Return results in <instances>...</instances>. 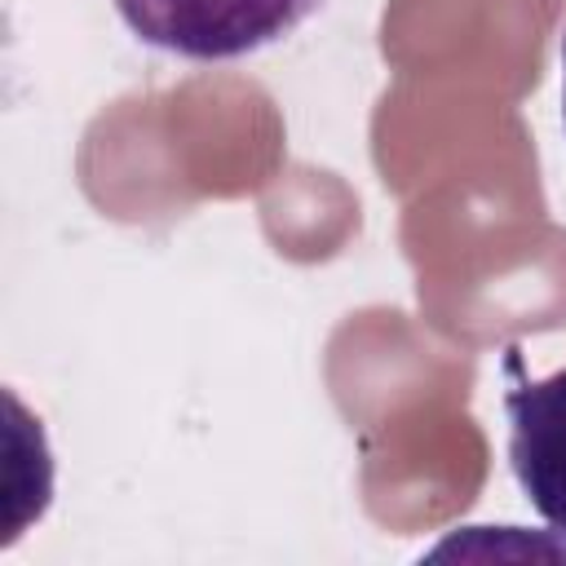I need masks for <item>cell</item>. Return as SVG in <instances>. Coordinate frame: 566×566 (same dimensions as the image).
<instances>
[{"mask_svg":"<svg viewBox=\"0 0 566 566\" xmlns=\"http://www.w3.org/2000/svg\"><path fill=\"white\" fill-rule=\"evenodd\" d=\"M323 0H115L124 27L190 62H230L292 35Z\"/></svg>","mask_w":566,"mask_h":566,"instance_id":"6da1fadb","label":"cell"},{"mask_svg":"<svg viewBox=\"0 0 566 566\" xmlns=\"http://www.w3.org/2000/svg\"><path fill=\"white\" fill-rule=\"evenodd\" d=\"M509 464L531 509L566 539V367L509 389Z\"/></svg>","mask_w":566,"mask_h":566,"instance_id":"7a4b0ae2","label":"cell"},{"mask_svg":"<svg viewBox=\"0 0 566 566\" xmlns=\"http://www.w3.org/2000/svg\"><path fill=\"white\" fill-rule=\"evenodd\" d=\"M562 115H566V40H562Z\"/></svg>","mask_w":566,"mask_h":566,"instance_id":"3957f363","label":"cell"}]
</instances>
